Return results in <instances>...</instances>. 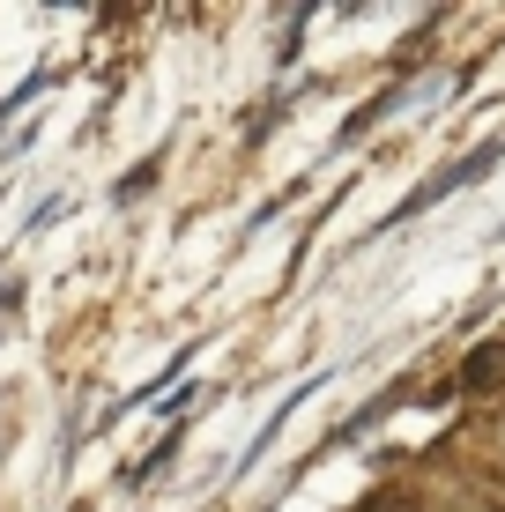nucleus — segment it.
<instances>
[{
    "label": "nucleus",
    "mask_w": 505,
    "mask_h": 512,
    "mask_svg": "<svg viewBox=\"0 0 505 512\" xmlns=\"http://www.w3.org/2000/svg\"><path fill=\"white\" fill-rule=\"evenodd\" d=\"M498 156H505V141H483V149H468V156H461V164H454V171H439V179H431L424 193H409V201H402V208H394V216H387V223H409V216H424V208H439V201H446V193H461L468 179H483V171H498Z\"/></svg>",
    "instance_id": "f257e3e1"
}]
</instances>
